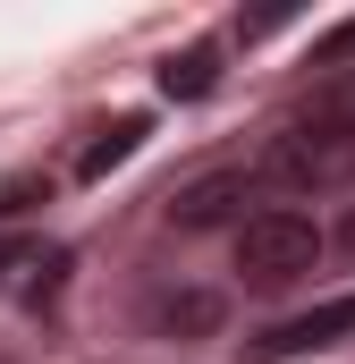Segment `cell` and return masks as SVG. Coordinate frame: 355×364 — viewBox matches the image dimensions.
I'll list each match as a JSON object with an SVG mask.
<instances>
[{
  "mask_svg": "<svg viewBox=\"0 0 355 364\" xmlns=\"http://www.w3.org/2000/svg\"><path fill=\"white\" fill-rule=\"evenodd\" d=\"M322 272V229L305 220V212H246L237 220V279L246 288H263V296H288V288H305V279Z\"/></svg>",
  "mask_w": 355,
  "mask_h": 364,
  "instance_id": "1",
  "label": "cell"
},
{
  "mask_svg": "<svg viewBox=\"0 0 355 364\" xmlns=\"http://www.w3.org/2000/svg\"><path fill=\"white\" fill-rule=\"evenodd\" d=\"M254 186H279V195H330V186H355V144L279 119V136H271L263 161H254Z\"/></svg>",
  "mask_w": 355,
  "mask_h": 364,
  "instance_id": "2",
  "label": "cell"
},
{
  "mask_svg": "<svg viewBox=\"0 0 355 364\" xmlns=\"http://www.w3.org/2000/svg\"><path fill=\"white\" fill-rule=\"evenodd\" d=\"M339 339H355V296H330V305L279 322L271 339H254V356H313V348H339Z\"/></svg>",
  "mask_w": 355,
  "mask_h": 364,
  "instance_id": "3",
  "label": "cell"
},
{
  "mask_svg": "<svg viewBox=\"0 0 355 364\" xmlns=\"http://www.w3.org/2000/svg\"><path fill=\"white\" fill-rule=\"evenodd\" d=\"M288 127H313V136H339V144H355V68H330V77H313V85L296 93Z\"/></svg>",
  "mask_w": 355,
  "mask_h": 364,
  "instance_id": "4",
  "label": "cell"
},
{
  "mask_svg": "<svg viewBox=\"0 0 355 364\" xmlns=\"http://www.w3.org/2000/svg\"><path fill=\"white\" fill-rule=\"evenodd\" d=\"M254 195V170H220V178H195L186 195L170 203L178 229H220V220H237V203Z\"/></svg>",
  "mask_w": 355,
  "mask_h": 364,
  "instance_id": "5",
  "label": "cell"
},
{
  "mask_svg": "<svg viewBox=\"0 0 355 364\" xmlns=\"http://www.w3.org/2000/svg\"><path fill=\"white\" fill-rule=\"evenodd\" d=\"M212 85H220V51H212V43H186V51L161 60V93H170V102H203Z\"/></svg>",
  "mask_w": 355,
  "mask_h": 364,
  "instance_id": "6",
  "label": "cell"
},
{
  "mask_svg": "<svg viewBox=\"0 0 355 364\" xmlns=\"http://www.w3.org/2000/svg\"><path fill=\"white\" fill-rule=\"evenodd\" d=\"M136 144H144V119H136V110H127V119H110V127H93V144L77 153V178H110Z\"/></svg>",
  "mask_w": 355,
  "mask_h": 364,
  "instance_id": "7",
  "label": "cell"
},
{
  "mask_svg": "<svg viewBox=\"0 0 355 364\" xmlns=\"http://www.w3.org/2000/svg\"><path fill=\"white\" fill-rule=\"evenodd\" d=\"M161 331H212L220 322V296L212 288H153V305H144Z\"/></svg>",
  "mask_w": 355,
  "mask_h": 364,
  "instance_id": "8",
  "label": "cell"
},
{
  "mask_svg": "<svg viewBox=\"0 0 355 364\" xmlns=\"http://www.w3.org/2000/svg\"><path fill=\"white\" fill-rule=\"evenodd\" d=\"M347 60H355V17H347V26H330V34L313 43V68H322V77H330V68H347Z\"/></svg>",
  "mask_w": 355,
  "mask_h": 364,
  "instance_id": "9",
  "label": "cell"
},
{
  "mask_svg": "<svg viewBox=\"0 0 355 364\" xmlns=\"http://www.w3.org/2000/svg\"><path fill=\"white\" fill-rule=\"evenodd\" d=\"M34 263H43V246H26V237H9V246H0V288H9V272H34Z\"/></svg>",
  "mask_w": 355,
  "mask_h": 364,
  "instance_id": "10",
  "label": "cell"
},
{
  "mask_svg": "<svg viewBox=\"0 0 355 364\" xmlns=\"http://www.w3.org/2000/svg\"><path fill=\"white\" fill-rule=\"evenodd\" d=\"M339 246H347V255H355V203H347V220H339Z\"/></svg>",
  "mask_w": 355,
  "mask_h": 364,
  "instance_id": "11",
  "label": "cell"
}]
</instances>
